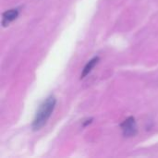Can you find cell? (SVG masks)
I'll return each mask as SVG.
<instances>
[{
  "mask_svg": "<svg viewBox=\"0 0 158 158\" xmlns=\"http://www.w3.org/2000/svg\"><path fill=\"white\" fill-rule=\"evenodd\" d=\"M56 104V99L54 95L48 96L39 106L34 118L32 120L31 128L33 131H39L41 130L48 121L49 118L51 117L55 106Z\"/></svg>",
  "mask_w": 158,
  "mask_h": 158,
  "instance_id": "cell-1",
  "label": "cell"
},
{
  "mask_svg": "<svg viewBox=\"0 0 158 158\" xmlns=\"http://www.w3.org/2000/svg\"><path fill=\"white\" fill-rule=\"evenodd\" d=\"M122 133L125 137H133L138 132L136 120L133 117H129L120 125Z\"/></svg>",
  "mask_w": 158,
  "mask_h": 158,
  "instance_id": "cell-2",
  "label": "cell"
},
{
  "mask_svg": "<svg viewBox=\"0 0 158 158\" xmlns=\"http://www.w3.org/2000/svg\"><path fill=\"white\" fill-rule=\"evenodd\" d=\"M19 16V10L17 8H12L5 11L2 14V25L3 27L8 26L13 20H15Z\"/></svg>",
  "mask_w": 158,
  "mask_h": 158,
  "instance_id": "cell-3",
  "label": "cell"
},
{
  "mask_svg": "<svg viewBox=\"0 0 158 158\" xmlns=\"http://www.w3.org/2000/svg\"><path fill=\"white\" fill-rule=\"evenodd\" d=\"M98 61H99V56H94L91 60H89L87 62V64L85 65L83 70H82V73L81 75V79L85 78L92 71V69L95 67V65L98 63Z\"/></svg>",
  "mask_w": 158,
  "mask_h": 158,
  "instance_id": "cell-4",
  "label": "cell"
}]
</instances>
